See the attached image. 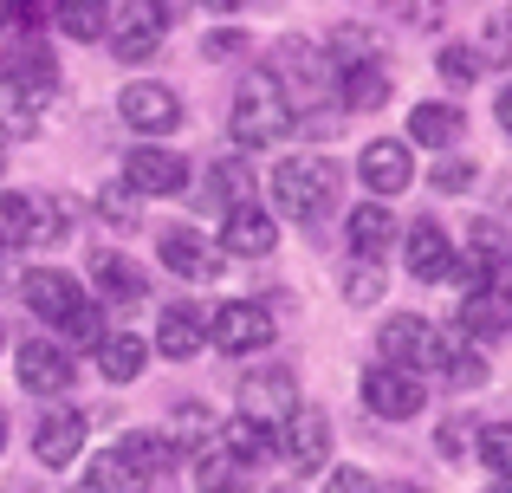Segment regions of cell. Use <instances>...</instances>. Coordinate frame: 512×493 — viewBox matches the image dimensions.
<instances>
[{
    "label": "cell",
    "mask_w": 512,
    "mask_h": 493,
    "mask_svg": "<svg viewBox=\"0 0 512 493\" xmlns=\"http://www.w3.org/2000/svg\"><path fill=\"white\" fill-rule=\"evenodd\" d=\"M117 455H124L143 481H156V474L175 461V442H169V435H124V442H117Z\"/></svg>",
    "instance_id": "obj_35"
},
{
    "label": "cell",
    "mask_w": 512,
    "mask_h": 493,
    "mask_svg": "<svg viewBox=\"0 0 512 493\" xmlns=\"http://www.w3.org/2000/svg\"><path fill=\"white\" fill-rule=\"evenodd\" d=\"M299 124L292 117V104L279 98V85L273 78H247V85L234 91V143H253V150H266V143H279L286 130Z\"/></svg>",
    "instance_id": "obj_2"
},
{
    "label": "cell",
    "mask_w": 512,
    "mask_h": 493,
    "mask_svg": "<svg viewBox=\"0 0 512 493\" xmlns=\"http://www.w3.org/2000/svg\"><path fill=\"white\" fill-rule=\"evenodd\" d=\"M201 7H221V13H234V7H247V0H201Z\"/></svg>",
    "instance_id": "obj_48"
},
{
    "label": "cell",
    "mask_w": 512,
    "mask_h": 493,
    "mask_svg": "<svg viewBox=\"0 0 512 493\" xmlns=\"http://www.w3.org/2000/svg\"><path fill=\"white\" fill-rule=\"evenodd\" d=\"M474 448H480V461H487L500 481H512V422H487Z\"/></svg>",
    "instance_id": "obj_36"
},
{
    "label": "cell",
    "mask_w": 512,
    "mask_h": 493,
    "mask_svg": "<svg viewBox=\"0 0 512 493\" xmlns=\"http://www.w3.org/2000/svg\"><path fill=\"white\" fill-rule=\"evenodd\" d=\"M402 260H409V279H448L454 273V241L441 221H409V234H402Z\"/></svg>",
    "instance_id": "obj_13"
},
{
    "label": "cell",
    "mask_w": 512,
    "mask_h": 493,
    "mask_svg": "<svg viewBox=\"0 0 512 493\" xmlns=\"http://www.w3.org/2000/svg\"><path fill=\"white\" fill-rule=\"evenodd\" d=\"M143 364H150V344H143L137 331H104V344H98V370H104V383H130Z\"/></svg>",
    "instance_id": "obj_26"
},
{
    "label": "cell",
    "mask_w": 512,
    "mask_h": 493,
    "mask_svg": "<svg viewBox=\"0 0 512 493\" xmlns=\"http://www.w3.org/2000/svg\"><path fill=\"white\" fill-rule=\"evenodd\" d=\"M331 52H338L344 65H376V33H363V26H338Z\"/></svg>",
    "instance_id": "obj_37"
},
{
    "label": "cell",
    "mask_w": 512,
    "mask_h": 493,
    "mask_svg": "<svg viewBox=\"0 0 512 493\" xmlns=\"http://www.w3.org/2000/svg\"><path fill=\"white\" fill-rule=\"evenodd\" d=\"M493 117H500V130H506V137H512V85L500 91V98H493Z\"/></svg>",
    "instance_id": "obj_47"
},
{
    "label": "cell",
    "mask_w": 512,
    "mask_h": 493,
    "mask_svg": "<svg viewBox=\"0 0 512 493\" xmlns=\"http://www.w3.org/2000/svg\"><path fill=\"white\" fill-rule=\"evenodd\" d=\"M396 241V215H389L383 202H363L357 215H350V247L363 253V260H376V253H389Z\"/></svg>",
    "instance_id": "obj_29"
},
{
    "label": "cell",
    "mask_w": 512,
    "mask_h": 493,
    "mask_svg": "<svg viewBox=\"0 0 512 493\" xmlns=\"http://www.w3.org/2000/svg\"><path fill=\"white\" fill-rule=\"evenodd\" d=\"M0 448H7V416H0Z\"/></svg>",
    "instance_id": "obj_49"
},
{
    "label": "cell",
    "mask_w": 512,
    "mask_h": 493,
    "mask_svg": "<svg viewBox=\"0 0 512 493\" xmlns=\"http://www.w3.org/2000/svg\"><path fill=\"white\" fill-rule=\"evenodd\" d=\"M117 111H124V124L143 130V137H169V130L182 124V98H175L169 85H156V78H137V85H124Z\"/></svg>",
    "instance_id": "obj_10"
},
{
    "label": "cell",
    "mask_w": 512,
    "mask_h": 493,
    "mask_svg": "<svg viewBox=\"0 0 512 493\" xmlns=\"http://www.w3.org/2000/svg\"><path fill=\"white\" fill-rule=\"evenodd\" d=\"M72 208L59 195H0V247H46L65 234Z\"/></svg>",
    "instance_id": "obj_3"
},
{
    "label": "cell",
    "mask_w": 512,
    "mask_h": 493,
    "mask_svg": "<svg viewBox=\"0 0 512 493\" xmlns=\"http://www.w3.org/2000/svg\"><path fill=\"white\" fill-rule=\"evenodd\" d=\"M208 202H214V208H240V202H253V169L240 163V156H221V163L208 169Z\"/></svg>",
    "instance_id": "obj_34"
},
{
    "label": "cell",
    "mask_w": 512,
    "mask_h": 493,
    "mask_svg": "<svg viewBox=\"0 0 512 493\" xmlns=\"http://www.w3.org/2000/svg\"><path fill=\"white\" fill-rule=\"evenodd\" d=\"M46 91H26V85H13V78H0V130L7 137H33L39 124H46Z\"/></svg>",
    "instance_id": "obj_24"
},
{
    "label": "cell",
    "mask_w": 512,
    "mask_h": 493,
    "mask_svg": "<svg viewBox=\"0 0 512 493\" xmlns=\"http://www.w3.org/2000/svg\"><path fill=\"white\" fill-rule=\"evenodd\" d=\"M221 247H227V253H240V260H266V253L279 247V228H273V215H266L260 202H240V208H227V221H221Z\"/></svg>",
    "instance_id": "obj_15"
},
{
    "label": "cell",
    "mask_w": 512,
    "mask_h": 493,
    "mask_svg": "<svg viewBox=\"0 0 512 493\" xmlns=\"http://www.w3.org/2000/svg\"><path fill=\"white\" fill-rule=\"evenodd\" d=\"M331 195H338V169L325 156H286L273 169V208L286 221H318L331 208Z\"/></svg>",
    "instance_id": "obj_1"
},
{
    "label": "cell",
    "mask_w": 512,
    "mask_h": 493,
    "mask_svg": "<svg viewBox=\"0 0 512 493\" xmlns=\"http://www.w3.org/2000/svg\"><path fill=\"white\" fill-rule=\"evenodd\" d=\"M435 189H441V195L474 189V163H467V156H448V163H435Z\"/></svg>",
    "instance_id": "obj_41"
},
{
    "label": "cell",
    "mask_w": 512,
    "mask_h": 493,
    "mask_svg": "<svg viewBox=\"0 0 512 493\" xmlns=\"http://www.w3.org/2000/svg\"><path fill=\"white\" fill-rule=\"evenodd\" d=\"M234 52H240V33H214L208 39V59H234Z\"/></svg>",
    "instance_id": "obj_44"
},
{
    "label": "cell",
    "mask_w": 512,
    "mask_h": 493,
    "mask_svg": "<svg viewBox=\"0 0 512 493\" xmlns=\"http://www.w3.org/2000/svg\"><path fill=\"white\" fill-rule=\"evenodd\" d=\"M20 292H26V312L33 318H46L52 331H65L78 312H85V292H78V279L72 273H59V266H33V273L20 279Z\"/></svg>",
    "instance_id": "obj_7"
},
{
    "label": "cell",
    "mask_w": 512,
    "mask_h": 493,
    "mask_svg": "<svg viewBox=\"0 0 512 493\" xmlns=\"http://www.w3.org/2000/svg\"><path fill=\"white\" fill-rule=\"evenodd\" d=\"M299 409V390H292V370H253L240 383V416H292Z\"/></svg>",
    "instance_id": "obj_20"
},
{
    "label": "cell",
    "mask_w": 512,
    "mask_h": 493,
    "mask_svg": "<svg viewBox=\"0 0 512 493\" xmlns=\"http://www.w3.org/2000/svg\"><path fill=\"white\" fill-rule=\"evenodd\" d=\"M435 370L454 383V390H480V383H487V357H480L461 331H454V338H441V364Z\"/></svg>",
    "instance_id": "obj_30"
},
{
    "label": "cell",
    "mask_w": 512,
    "mask_h": 493,
    "mask_svg": "<svg viewBox=\"0 0 512 493\" xmlns=\"http://www.w3.org/2000/svg\"><path fill=\"white\" fill-rule=\"evenodd\" d=\"M493 286H500V292H506V299H512V247L500 253V266H493Z\"/></svg>",
    "instance_id": "obj_45"
},
{
    "label": "cell",
    "mask_w": 512,
    "mask_h": 493,
    "mask_svg": "<svg viewBox=\"0 0 512 493\" xmlns=\"http://www.w3.org/2000/svg\"><path fill=\"white\" fill-rule=\"evenodd\" d=\"M143 487H150V481H143V474L130 468L117 448H111V455H98L85 468V481H78V493H143Z\"/></svg>",
    "instance_id": "obj_33"
},
{
    "label": "cell",
    "mask_w": 512,
    "mask_h": 493,
    "mask_svg": "<svg viewBox=\"0 0 512 493\" xmlns=\"http://www.w3.org/2000/svg\"><path fill=\"white\" fill-rule=\"evenodd\" d=\"M344 299L350 305H376V299H383V273H376V260H363V266L344 273Z\"/></svg>",
    "instance_id": "obj_39"
},
{
    "label": "cell",
    "mask_w": 512,
    "mask_h": 493,
    "mask_svg": "<svg viewBox=\"0 0 512 493\" xmlns=\"http://www.w3.org/2000/svg\"><path fill=\"white\" fill-rule=\"evenodd\" d=\"M325 493H383V487H376V481H370V474H363V468H331Z\"/></svg>",
    "instance_id": "obj_42"
},
{
    "label": "cell",
    "mask_w": 512,
    "mask_h": 493,
    "mask_svg": "<svg viewBox=\"0 0 512 493\" xmlns=\"http://www.w3.org/2000/svg\"><path fill=\"white\" fill-rule=\"evenodd\" d=\"M7 78L13 85H26V91H46L52 98V85H59V59H52V46L39 33H20L7 46Z\"/></svg>",
    "instance_id": "obj_19"
},
{
    "label": "cell",
    "mask_w": 512,
    "mask_h": 493,
    "mask_svg": "<svg viewBox=\"0 0 512 493\" xmlns=\"http://www.w3.org/2000/svg\"><path fill=\"white\" fill-rule=\"evenodd\" d=\"M208 344H214V351H227V357L266 351V344H273V312L253 305V299H227L221 312L208 318Z\"/></svg>",
    "instance_id": "obj_6"
},
{
    "label": "cell",
    "mask_w": 512,
    "mask_h": 493,
    "mask_svg": "<svg viewBox=\"0 0 512 493\" xmlns=\"http://www.w3.org/2000/svg\"><path fill=\"white\" fill-rule=\"evenodd\" d=\"M441 78H448V85H474L480 78V52L474 46H441Z\"/></svg>",
    "instance_id": "obj_38"
},
{
    "label": "cell",
    "mask_w": 512,
    "mask_h": 493,
    "mask_svg": "<svg viewBox=\"0 0 512 493\" xmlns=\"http://www.w3.org/2000/svg\"><path fill=\"white\" fill-rule=\"evenodd\" d=\"M338 98H344V111H383L389 104L383 65H344L338 72Z\"/></svg>",
    "instance_id": "obj_28"
},
{
    "label": "cell",
    "mask_w": 512,
    "mask_h": 493,
    "mask_svg": "<svg viewBox=\"0 0 512 493\" xmlns=\"http://www.w3.org/2000/svg\"><path fill=\"white\" fill-rule=\"evenodd\" d=\"M279 455L292 461V468H325L331 461V422H325V409H312V403H299L286 416V429H279Z\"/></svg>",
    "instance_id": "obj_11"
},
{
    "label": "cell",
    "mask_w": 512,
    "mask_h": 493,
    "mask_svg": "<svg viewBox=\"0 0 512 493\" xmlns=\"http://www.w3.org/2000/svg\"><path fill=\"white\" fill-rule=\"evenodd\" d=\"M98 215L117 221V228H130V221H137V195H130L124 182H111V189H98Z\"/></svg>",
    "instance_id": "obj_40"
},
{
    "label": "cell",
    "mask_w": 512,
    "mask_h": 493,
    "mask_svg": "<svg viewBox=\"0 0 512 493\" xmlns=\"http://www.w3.org/2000/svg\"><path fill=\"white\" fill-rule=\"evenodd\" d=\"M357 176H363V189H370V195H402V189L415 182L409 143H396V137H376V143H363V156H357Z\"/></svg>",
    "instance_id": "obj_12"
},
{
    "label": "cell",
    "mask_w": 512,
    "mask_h": 493,
    "mask_svg": "<svg viewBox=\"0 0 512 493\" xmlns=\"http://www.w3.org/2000/svg\"><path fill=\"white\" fill-rule=\"evenodd\" d=\"M156 253H163V266L182 273V279H214V273H221V247L201 241L195 228H163V234H156Z\"/></svg>",
    "instance_id": "obj_17"
},
{
    "label": "cell",
    "mask_w": 512,
    "mask_h": 493,
    "mask_svg": "<svg viewBox=\"0 0 512 493\" xmlns=\"http://www.w3.org/2000/svg\"><path fill=\"white\" fill-rule=\"evenodd\" d=\"M461 124H467V117L454 111V104H415V111H409V143L448 150V143H461Z\"/></svg>",
    "instance_id": "obj_27"
},
{
    "label": "cell",
    "mask_w": 512,
    "mask_h": 493,
    "mask_svg": "<svg viewBox=\"0 0 512 493\" xmlns=\"http://www.w3.org/2000/svg\"><path fill=\"white\" fill-rule=\"evenodd\" d=\"M13 370H20V383H26L33 396H59V390H72V351H65V344H46V338L20 344Z\"/></svg>",
    "instance_id": "obj_14"
},
{
    "label": "cell",
    "mask_w": 512,
    "mask_h": 493,
    "mask_svg": "<svg viewBox=\"0 0 512 493\" xmlns=\"http://www.w3.org/2000/svg\"><path fill=\"white\" fill-rule=\"evenodd\" d=\"M201 338H208V325H201L195 305H163V318H156V351L182 364V357L201 351Z\"/></svg>",
    "instance_id": "obj_23"
},
{
    "label": "cell",
    "mask_w": 512,
    "mask_h": 493,
    "mask_svg": "<svg viewBox=\"0 0 512 493\" xmlns=\"http://www.w3.org/2000/svg\"><path fill=\"white\" fill-rule=\"evenodd\" d=\"M52 20L72 39H98L111 33V0H52Z\"/></svg>",
    "instance_id": "obj_32"
},
{
    "label": "cell",
    "mask_w": 512,
    "mask_h": 493,
    "mask_svg": "<svg viewBox=\"0 0 512 493\" xmlns=\"http://www.w3.org/2000/svg\"><path fill=\"white\" fill-rule=\"evenodd\" d=\"M376 351H383L389 370H409V377H422V370L441 364V331L428 325V318H415V312H396L383 331H376Z\"/></svg>",
    "instance_id": "obj_4"
},
{
    "label": "cell",
    "mask_w": 512,
    "mask_h": 493,
    "mask_svg": "<svg viewBox=\"0 0 512 493\" xmlns=\"http://www.w3.org/2000/svg\"><path fill=\"white\" fill-rule=\"evenodd\" d=\"M279 85V98L292 104V117H299V104H325L331 91V65L318 59L312 46H299V39H286V46L273 52V72H266Z\"/></svg>",
    "instance_id": "obj_5"
},
{
    "label": "cell",
    "mask_w": 512,
    "mask_h": 493,
    "mask_svg": "<svg viewBox=\"0 0 512 493\" xmlns=\"http://www.w3.org/2000/svg\"><path fill=\"white\" fill-rule=\"evenodd\" d=\"M279 493H292V487H279Z\"/></svg>",
    "instance_id": "obj_52"
},
{
    "label": "cell",
    "mask_w": 512,
    "mask_h": 493,
    "mask_svg": "<svg viewBox=\"0 0 512 493\" xmlns=\"http://www.w3.org/2000/svg\"><path fill=\"white\" fill-rule=\"evenodd\" d=\"M389 493H422V487H389Z\"/></svg>",
    "instance_id": "obj_50"
},
{
    "label": "cell",
    "mask_w": 512,
    "mask_h": 493,
    "mask_svg": "<svg viewBox=\"0 0 512 493\" xmlns=\"http://www.w3.org/2000/svg\"><path fill=\"white\" fill-rule=\"evenodd\" d=\"M0 169H7V150H0Z\"/></svg>",
    "instance_id": "obj_51"
},
{
    "label": "cell",
    "mask_w": 512,
    "mask_h": 493,
    "mask_svg": "<svg viewBox=\"0 0 512 493\" xmlns=\"http://www.w3.org/2000/svg\"><path fill=\"white\" fill-rule=\"evenodd\" d=\"M512 331V299L500 286H480L461 299V338H506Z\"/></svg>",
    "instance_id": "obj_21"
},
{
    "label": "cell",
    "mask_w": 512,
    "mask_h": 493,
    "mask_svg": "<svg viewBox=\"0 0 512 493\" xmlns=\"http://www.w3.org/2000/svg\"><path fill=\"white\" fill-rule=\"evenodd\" d=\"M512 52V13H500V20L487 26V52H480V59H506Z\"/></svg>",
    "instance_id": "obj_43"
},
{
    "label": "cell",
    "mask_w": 512,
    "mask_h": 493,
    "mask_svg": "<svg viewBox=\"0 0 512 493\" xmlns=\"http://www.w3.org/2000/svg\"><path fill=\"white\" fill-rule=\"evenodd\" d=\"M221 448L240 461V468H260V461L279 455V429H273V422H260V416H234L221 429Z\"/></svg>",
    "instance_id": "obj_22"
},
{
    "label": "cell",
    "mask_w": 512,
    "mask_h": 493,
    "mask_svg": "<svg viewBox=\"0 0 512 493\" xmlns=\"http://www.w3.org/2000/svg\"><path fill=\"white\" fill-rule=\"evenodd\" d=\"M124 189L130 195H182L188 189V163L163 143H137L124 156Z\"/></svg>",
    "instance_id": "obj_9"
},
{
    "label": "cell",
    "mask_w": 512,
    "mask_h": 493,
    "mask_svg": "<svg viewBox=\"0 0 512 493\" xmlns=\"http://www.w3.org/2000/svg\"><path fill=\"white\" fill-rule=\"evenodd\" d=\"M188 7H195V0H156V20H163V26H169V20H182V13H188Z\"/></svg>",
    "instance_id": "obj_46"
},
{
    "label": "cell",
    "mask_w": 512,
    "mask_h": 493,
    "mask_svg": "<svg viewBox=\"0 0 512 493\" xmlns=\"http://www.w3.org/2000/svg\"><path fill=\"white\" fill-rule=\"evenodd\" d=\"M85 429L91 422L78 416V409H46L33 429V455L46 461V468H65V461H78V448H85Z\"/></svg>",
    "instance_id": "obj_18"
},
{
    "label": "cell",
    "mask_w": 512,
    "mask_h": 493,
    "mask_svg": "<svg viewBox=\"0 0 512 493\" xmlns=\"http://www.w3.org/2000/svg\"><path fill=\"white\" fill-rule=\"evenodd\" d=\"M363 403H370V416H383V422H409V416H422L428 390H422V377H409V370L376 364V370H363Z\"/></svg>",
    "instance_id": "obj_8"
},
{
    "label": "cell",
    "mask_w": 512,
    "mask_h": 493,
    "mask_svg": "<svg viewBox=\"0 0 512 493\" xmlns=\"http://www.w3.org/2000/svg\"><path fill=\"white\" fill-rule=\"evenodd\" d=\"M91 279H98V299L104 305L150 299V273H143L137 260H124V253H111V247H91Z\"/></svg>",
    "instance_id": "obj_16"
},
{
    "label": "cell",
    "mask_w": 512,
    "mask_h": 493,
    "mask_svg": "<svg viewBox=\"0 0 512 493\" xmlns=\"http://www.w3.org/2000/svg\"><path fill=\"white\" fill-rule=\"evenodd\" d=\"M195 487L201 493H247V468L214 442V448H201V455H195Z\"/></svg>",
    "instance_id": "obj_31"
},
{
    "label": "cell",
    "mask_w": 512,
    "mask_h": 493,
    "mask_svg": "<svg viewBox=\"0 0 512 493\" xmlns=\"http://www.w3.org/2000/svg\"><path fill=\"white\" fill-rule=\"evenodd\" d=\"M156 46H163V20H156V13H124V20H111V52L124 65H143Z\"/></svg>",
    "instance_id": "obj_25"
},
{
    "label": "cell",
    "mask_w": 512,
    "mask_h": 493,
    "mask_svg": "<svg viewBox=\"0 0 512 493\" xmlns=\"http://www.w3.org/2000/svg\"><path fill=\"white\" fill-rule=\"evenodd\" d=\"M506 493H512V487H506Z\"/></svg>",
    "instance_id": "obj_53"
}]
</instances>
